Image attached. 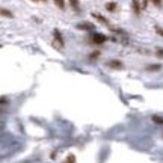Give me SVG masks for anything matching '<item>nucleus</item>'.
I'll use <instances>...</instances> for the list:
<instances>
[{"instance_id": "obj_9", "label": "nucleus", "mask_w": 163, "mask_h": 163, "mask_svg": "<svg viewBox=\"0 0 163 163\" xmlns=\"http://www.w3.org/2000/svg\"><path fill=\"white\" fill-rule=\"evenodd\" d=\"M157 56L159 58H163V50H157Z\"/></svg>"}, {"instance_id": "obj_6", "label": "nucleus", "mask_w": 163, "mask_h": 163, "mask_svg": "<svg viewBox=\"0 0 163 163\" xmlns=\"http://www.w3.org/2000/svg\"><path fill=\"white\" fill-rule=\"evenodd\" d=\"M115 6H116V5H115V3H112V2H110V3H107V9H109V11H113Z\"/></svg>"}, {"instance_id": "obj_8", "label": "nucleus", "mask_w": 163, "mask_h": 163, "mask_svg": "<svg viewBox=\"0 0 163 163\" xmlns=\"http://www.w3.org/2000/svg\"><path fill=\"white\" fill-rule=\"evenodd\" d=\"M2 14H3V15H6V17H12V15H11V12H8V11H5V9H3V11H2Z\"/></svg>"}, {"instance_id": "obj_11", "label": "nucleus", "mask_w": 163, "mask_h": 163, "mask_svg": "<svg viewBox=\"0 0 163 163\" xmlns=\"http://www.w3.org/2000/svg\"><path fill=\"white\" fill-rule=\"evenodd\" d=\"M156 30H157V33H159V35H162V36H163V29H160V27H157Z\"/></svg>"}, {"instance_id": "obj_1", "label": "nucleus", "mask_w": 163, "mask_h": 163, "mask_svg": "<svg viewBox=\"0 0 163 163\" xmlns=\"http://www.w3.org/2000/svg\"><path fill=\"white\" fill-rule=\"evenodd\" d=\"M92 39H94L95 44H101V42L106 41V36L101 35V33H94V35H92Z\"/></svg>"}, {"instance_id": "obj_12", "label": "nucleus", "mask_w": 163, "mask_h": 163, "mask_svg": "<svg viewBox=\"0 0 163 163\" xmlns=\"http://www.w3.org/2000/svg\"><path fill=\"white\" fill-rule=\"evenodd\" d=\"M152 2H154V3H156L157 6H160V0H152Z\"/></svg>"}, {"instance_id": "obj_3", "label": "nucleus", "mask_w": 163, "mask_h": 163, "mask_svg": "<svg viewBox=\"0 0 163 163\" xmlns=\"http://www.w3.org/2000/svg\"><path fill=\"white\" fill-rule=\"evenodd\" d=\"M133 8H134V12L139 14V2L138 0H133Z\"/></svg>"}, {"instance_id": "obj_7", "label": "nucleus", "mask_w": 163, "mask_h": 163, "mask_svg": "<svg viewBox=\"0 0 163 163\" xmlns=\"http://www.w3.org/2000/svg\"><path fill=\"white\" fill-rule=\"evenodd\" d=\"M70 2H71V5H72V8H74V9H77V8H79V5H77V0H70Z\"/></svg>"}, {"instance_id": "obj_10", "label": "nucleus", "mask_w": 163, "mask_h": 163, "mask_svg": "<svg viewBox=\"0 0 163 163\" xmlns=\"http://www.w3.org/2000/svg\"><path fill=\"white\" fill-rule=\"evenodd\" d=\"M150 70H160V65H152L150 67Z\"/></svg>"}, {"instance_id": "obj_5", "label": "nucleus", "mask_w": 163, "mask_h": 163, "mask_svg": "<svg viewBox=\"0 0 163 163\" xmlns=\"http://www.w3.org/2000/svg\"><path fill=\"white\" fill-rule=\"evenodd\" d=\"M92 24H79V29H92Z\"/></svg>"}, {"instance_id": "obj_4", "label": "nucleus", "mask_w": 163, "mask_h": 163, "mask_svg": "<svg viewBox=\"0 0 163 163\" xmlns=\"http://www.w3.org/2000/svg\"><path fill=\"white\" fill-rule=\"evenodd\" d=\"M54 3H56L60 9H63V8H65V2H63V0H54Z\"/></svg>"}, {"instance_id": "obj_2", "label": "nucleus", "mask_w": 163, "mask_h": 163, "mask_svg": "<svg viewBox=\"0 0 163 163\" xmlns=\"http://www.w3.org/2000/svg\"><path fill=\"white\" fill-rule=\"evenodd\" d=\"M109 65L113 67V68H118V70L122 68V63H121L119 60H110V62H109Z\"/></svg>"}]
</instances>
